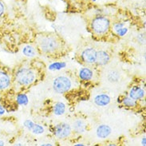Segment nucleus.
<instances>
[{"label": "nucleus", "mask_w": 146, "mask_h": 146, "mask_svg": "<svg viewBox=\"0 0 146 146\" xmlns=\"http://www.w3.org/2000/svg\"><path fill=\"white\" fill-rule=\"evenodd\" d=\"M38 46L45 54H54L61 46L58 39L53 35H42L38 39Z\"/></svg>", "instance_id": "1"}, {"label": "nucleus", "mask_w": 146, "mask_h": 146, "mask_svg": "<svg viewBox=\"0 0 146 146\" xmlns=\"http://www.w3.org/2000/svg\"><path fill=\"white\" fill-rule=\"evenodd\" d=\"M36 74L34 70L28 68L20 69L16 74V80L22 86H29L35 81Z\"/></svg>", "instance_id": "2"}, {"label": "nucleus", "mask_w": 146, "mask_h": 146, "mask_svg": "<svg viewBox=\"0 0 146 146\" xmlns=\"http://www.w3.org/2000/svg\"><path fill=\"white\" fill-rule=\"evenodd\" d=\"M110 29V21L105 17H97L92 22V30L97 35H104Z\"/></svg>", "instance_id": "3"}, {"label": "nucleus", "mask_w": 146, "mask_h": 146, "mask_svg": "<svg viewBox=\"0 0 146 146\" xmlns=\"http://www.w3.org/2000/svg\"><path fill=\"white\" fill-rule=\"evenodd\" d=\"M71 85V81L70 80V78H68L67 77H65V76H60V77L56 78L53 82V86H54V90L60 94L67 92L70 89Z\"/></svg>", "instance_id": "4"}, {"label": "nucleus", "mask_w": 146, "mask_h": 146, "mask_svg": "<svg viewBox=\"0 0 146 146\" xmlns=\"http://www.w3.org/2000/svg\"><path fill=\"white\" fill-rule=\"evenodd\" d=\"M54 133L58 138H66L71 133V127L67 123H61L55 127Z\"/></svg>", "instance_id": "5"}, {"label": "nucleus", "mask_w": 146, "mask_h": 146, "mask_svg": "<svg viewBox=\"0 0 146 146\" xmlns=\"http://www.w3.org/2000/svg\"><path fill=\"white\" fill-rule=\"evenodd\" d=\"M96 54L97 51L93 48H88L86 49L82 54L83 61H85L86 63L93 64L96 62Z\"/></svg>", "instance_id": "6"}, {"label": "nucleus", "mask_w": 146, "mask_h": 146, "mask_svg": "<svg viewBox=\"0 0 146 146\" xmlns=\"http://www.w3.org/2000/svg\"><path fill=\"white\" fill-rule=\"evenodd\" d=\"M129 96L135 101H137L145 97V90L138 86H134L131 88Z\"/></svg>", "instance_id": "7"}, {"label": "nucleus", "mask_w": 146, "mask_h": 146, "mask_svg": "<svg viewBox=\"0 0 146 146\" xmlns=\"http://www.w3.org/2000/svg\"><path fill=\"white\" fill-rule=\"evenodd\" d=\"M24 125L28 130L31 131L32 133H34L35 134H42L44 133L43 127H42L39 125L35 124L31 121H26L24 122Z\"/></svg>", "instance_id": "8"}, {"label": "nucleus", "mask_w": 146, "mask_h": 146, "mask_svg": "<svg viewBox=\"0 0 146 146\" xmlns=\"http://www.w3.org/2000/svg\"><path fill=\"white\" fill-rule=\"evenodd\" d=\"M110 59V57L109 55V54L106 51H97L96 54V63H98L100 66H105L106 65Z\"/></svg>", "instance_id": "9"}, {"label": "nucleus", "mask_w": 146, "mask_h": 146, "mask_svg": "<svg viewBox=\"0 0 146 146\" xmlns=\"http://www.w3.org/2000/svg\"><path fill=\"white\" fill-rule=\"evenodd\" d=\"M111 130L110 127L106 125H102L97 129V135L99 138H106L110 135Z\"/></svg>", "instance_id": "10"}, {"label": "nucleus", "mask_w": 146, "mask_h": 146, "mask_svg": "<svg viewBox=\"0 0 146 146\" xmlns=\"http://www.w3.org/2000/svg\"><path fill=\"white\" fill-rule=\"evenodd\" d=\"M11 84V79L9 75L5 72L0 71V90L7 89Z\"/></svg>", "instance_id": "11"}, {"label": "nucleus", "mask_w": 146, "mask_h": 146, "mask_svg": "<svg viewBox=\"0 0 146 146\" xmlns=\"http://www.w3.org/2000/svg\"><path fill=\"white\" fill-rule=\"evenodd\" d=\"M94 102L98 106H106L110 102V98L107 94H100L95 98Z\"/></svg>", "instance_id": "12"}, {"label": "nucleus", "mask_w": 146, "mask_h": 146, "mask_svg": "<svg viewBox=\"0 0 146 146\" xmlns=\"http://www.w3.org/2000/svg\"><path fill=\"white\" fill-rule=\"evenodd\" d=\"M79 77L83 81H89L93 78V72L89 68H82L79 71Z\"/></svg>", "instance_id": "13"}, {"label": "nucleus", "mask_w": 146, "mask_h": 146, "mask_svg": "<svg viewBox=\"0 0 146 146\" xmlns=\"http://www.w3.org/2000/svg\"><path fill=\"white\" fill-rule=\"evenodd\" d=\"M65 111H66V106L64 105L63 103H57L54 107V113L57 116L62 115L65 113Z\"/></svg>", "instance_id": "14"}, {"label": "nucleus", "mask_w": 146, "mask_h": 146, "mask_svg": "<svg viewBox=\"0 0 146 146\" xmlns=\"http://www.w3.org/2000/svg\"><path fill=\"white\" fill-rule=\"evenodd\" d=\"M74 129L77 132L83 133L86 130V124L83 122L82 120H77L74 123Z\"/></svg>", "instance_id": "15"}, {"label": "nucleus", "mask_w": 146, "mask_h": 146, "mask_svg": "<svg viewBox=\"0 0 146 146\" xmlns=\"http://www.w3.org/2000/svg\"><path fill=\"white\" fill-rule=\"evenodd\" d=\"M23 52L24 55L27 56V57H29V58L34 57L36 54L35 48L32 47L31 46H27L24 47L23 50Z\"/></svg>", "instance_id": "16"}, {"label": "nucleus", "mask_w": 146, "mask_h": 146, "mask_svg": "<svg viewBox=\"0 0 146 146\" xmlns=\"http://www.w3.org/2000/svg\"><path fill=\"white\" fill-rule=\"evenodd\" d=\"M122 102L123 104H124V106H125L127 107H134L137 106V102H136V101L133 100V98H131L129 96V97H125V98H124Z\"/></svg>", "instance_id": "17"}, {"label": "nucleus", "mask_w": 146, "mask_h": 146, "mask_svg": "<svg viewBox=\"0 0 146 146\" xmlns=\"http://www.w3.org/2000/svg\"><path fill=\"white\" fill-rule=\"evenodd\" d=\"M119 78H120V75H119L118 72L111 71L108 74V79L111 82H116L118 81Z\"/></svg>", "instance_id": "18"}, {"label": "nucleus", "mask_w": 146, "mask_h": 146, "mask_svg": "<svg viewBox=\"0 0 146 146\" xmlns=\"http://www.w3.org/2000/svg\"><path fill=\"white\" fill-rule=\"evenodd\" d=\"M17 102L18 103L21 105V106H26L28 103V98L27 95L21 94L18 95L17 97Z\"/></svg>", "instance_id": "19"}, {"label": "nucleus", "mask_w": 146, "mask_h": 146, "mask_svg": "<svg viewBox=\"0 0 146 146\" xmlns=\"http://www.w3.org/2000/svg\"><path fill=\"white\" fill-rule=\"evenodd\" d=\"M65 67H66V63L64 62H54L49 66V69L50 70H59Z\"/></svg>", "instance_id": "20"}, {"label": "nucleus", "mask_w": 146, "mask_h": 146, "mask_svg": "<svg viewBox=\"0 0 146 146\" xmlns=\"http://www.w3.org/2000/svg\"><path fill=\"white\" fill-rule=\"evenodd\" d=\"M128 32V29L125 27H121V29H119L118 31H117V34L120 36H124L125 35H126V33Z\"/></svg>", "instance_id": "21"}, {"label": "nucleus", "mask_w": 146, "mask_h": 146, "mask_svg": "<svg viewBox=\"0 0 146 146\" xmlns=\"http://www.w3.org/2000/svg\"><path fill=\"white\" fill-rule=\"evenodd\" d=\"M123 27H124V24L123 23H117L114 27V30L116 31H117L119 29H121V28Z\"/></svg>", "instance_id": "22"}, {"label": "nucleus", "mask_w": 146, "mask_h": 146, "mask_svg": "<svg viewBox=\"0 0 146 146\" xmlns=\"http://www.w3.org/2000/svg\"><path fill=\"white\" fill-rule=\"evenodd\" d=\"M3 12H4V7H3V3L0 2V16L3 14Z\"/></svg>", "instance_id": "23"}, {"label": "nucleus", "mask_w": 146, "mask_h": 146, "mask_svg": "<svg viewBox=\"0 0 146 146\" xmlns=\"http://www.w3.org/2000/svg\"><path fill=\"white\" fill-rule=\"evenodd\" d=\"M5 113V110L3 109V107H2L0 106V115H3Z\"/></svg>", "instance_id": "24"}, {"label": "nucleus", "mask_w": 146, "mask_h": 146, "mask_svg": "<svg viewBox=\"0 0 146 146\" xmlns=\"http://www.w3.org/2000/svg\"><path fill=\"white\" fill-rule=\"evenodd\" d=\"M142 145H145V138H144L142 140Z\"/></svg>", "instance_id": "25"}, {"label": "nucleus", "mask_w": 146, "mask_h": 146, "mask_svg": "<svg viewBox=\"0 0 146 146\" xmlns=\"http://www.w3.org/2000/svg\"><path fill=\"white\" fill-rule=\"evenodd\" d=\"M0 145H4L3 141H0Z\"/></svg>", "instance_id": "26"}, {"label": "nucleus", "mask_w": 146, "mask_h": 146, "mask_svg": "<svg viewBox=\"0 0 146 146\" xmlns=\"http://www.w3.org/2000/svg\"><path fill=\"white\" fill-rule=\"evenodd\" d=\"M93 1H95V0H93Z\"/></svg>", "instance_id": "27"}]
</instances>
